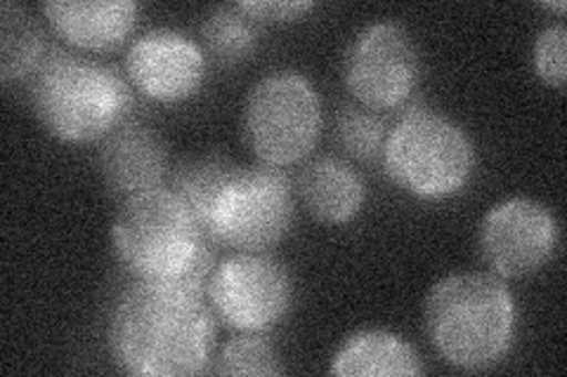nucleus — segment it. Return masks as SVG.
I'll use <instances>...</instances> for the list:
<instances>
[{
	"instance_id": "obj_7",
	"label": "nucleus",
	"mask_w": 567,
	"mask_h": 377,
	"mask_svg": "<svg viewBox=\"0 0 567 377\" xmlns=\"http://www.w3.org/2000/svg\"><path fill=\"white\" fill-rule=\"evenodd\" d=\"M296 220L289 177L270 166H235L204 212V227L235 253H268L287 239Z\"/></svg>"
},
{
	"instance_id": "obj_22",
	"label": "nucleus",
	"mask_w": 567,
	"mask_h": 377,
	"mask_svg": "<svg viewBox=\"0 0 567 377\" xmlns=\"http://www.w3.org/2000/svg\"><path fill=\"white\" fill-rule=\"evenodd\" d=\"M258 24H289L298 22L315 10L312 0H241L237 3Z\"/></svg>"
},
{
	"instance_id": "obj_20",
	"label": "nucleus",
	"mask_w": 567,
	"mask_h": 377,
	"mask_svg": "<svg viewBox=\"0 0 567 377\" xmlns=\"http://www.w3.org/2000/svg\"><path fill=\"white\" fill-rule=\"evenodd\" d=\"M210 373L235 377H268L281 375L284 366L275 345L262 333H241L220 347L213 356Z\"/></svg>"
},
{
	"instance_id": "obj_12",
	"label": "nucleus",
	"mask_w": 567,
	"mask_h": 377,
	"mask_svg": "<svg viewBox=\"0 0 567 377\" xmlns=\"http://www.w3.org/2000/svg\"><path fill=\"white\" fill-rule=\"evenodd\" d=\"M97 164L104 185L126 201L140 191L164 185L168 149L152 125L126 118L102 139Z\"/></svg>"
},
{
	"instance_id": "obj_14",
	"label": "nucleus",
	"mask_w": 567,
	"mask_h": 377,
	"mask_svg": "<svg viewBox=\"0 0 567 377\" xmlns=\"http://www.w3.org/2000/svg\"><path fill=\"white\" fill-rule=\"evenodd\" d=\"M298 196L317 222L350 224L367 203V185L348 160L319 156L300 170Z\"/></svg>"
},
{
	"instance_id": "obj_4",
	"label": "nucleus",
	"mask_w": 567,
	"mask_h": 377,
	"mask_svg": "<svg viewBox=\"0 0 567 377\" xmlns=\"http://www.w3.org/2000/svg\"><path fill=\"white\" fill-rule=\"evenodd\" d=\"M29 100L43 128L66 145L102 142L128 118L133 93L118 69L50 48L29 78Z\"/></svg>"
},
{
	"instance_id": "obj_10",
	"label": "nucleus",
	"mask_w": 567,
	"mask_h": 377,
	"mask_svg": "<svg viewBox=\"0 0 567 377\" xmlns=\"http://www.w3.org/2000/svg\"><path fill=\"white\" fill-rule=\"evenodd\" d=\"M560 227L554 210L527 196L492 206L477 229V248L489 274L502 281L535 276L556 258Z\"/></svg>"
},
{
	"instance_id": "obj_6",
	"label": "nucleus",
	"mask_w": 567,
	"mask_h": 377,
	"mask_svg": "<svg viewBox=\"0 0 567 377\" xmlns=\"http://www.w3.org/2000/svg\"><path fill=\"white\" fill-rule=\"evenodd\" d=\"M322 100L315 83L296 69L262 76L244 104V139L270 168L303 164L322 135Z\"/></svg>"
},
{
	"instance_id": "obj_8",
	"label": "nucleus",
	"mask_w": 567,
	"mask_h": 377,
	"mask_svg": "<svg viewBox=\"0 0 567 377\" xmlns=\"http://www.w3.org/2000/svg\"><path fill=\"white\" fill-rule=\"evenodd\" d=\"M348 93L379 114L410 104L421 83V52L404 24L371 22L354 33L343 57Z\"/></svg>"
},
{
	"instance_id": "obj_9",
	"label": "nucleus",
	"mask_w": 567,
	"mask_h": 377,
	"mask_svg": "<svg viewBox=\"0 0 567 377\" xmlns=\"http://www.w3.org/2000/svg\"><path fill=\"white\" fill-rule=\"evenodd\" d=\"M206 297L227 328L268 333L291 312L293 279L270 253H235L213 269Z\"/></svg>"
},
{
	"instance_id": "obj_17",
	"label": "nucleus",
	"mask_w": 567,
	"mask_h": 377,
	"mask_svg": "<svg viewBox=\"0 0 567 377\" xmlns=\"http://www.w3.org/2000/svg\"><path fill=\"white\" fill-rule=\"evenodd\" d=\"M260 27L239 6L213 8L199 27L202 48L218 66H237L251 60L260 45Z\"/></svg>"
},
{
	"instance_id": "obj_1",
	"label": "nucleus",
	"mask_w": 567,
	"mask_h": 377,
	"mask_svg": "<svg viewBox=\"0 0 567 377\" xmlns=\"http://www.w3.org/2000/svg\"><path fill=\"white\" fill-rule=\"evenodd\" d=\"M106 347L128 375H202L216 356L218 318L197 285L133 281L106 321Z\"/></svg>"
},
{
	"instance_id": "obj_13",
	"label": "nucleus",
	"mask_w": 567,
	"mask_h": 377,
	"mask_svg": "<svg viewBox=\"0 0 567 377\" xmlns=\"http://www.w3.org/2000/svg\"><path fill=\"white\" fill-rule=\"evenodd\" d=\"M43 14L60 39L83 52H112L137 27L135 0H50Z\"/></svg>"
},
{
	"instance_id": "obj_5",
	"label": "nucleus",
	"mask_w": 567,
	"mask_h": 377,
	"mask_svg": "<svg viewBox=\"0 0 567 377\" xmlns=\"http://www.w3.org/2000/svg\"><path fill=\"white\" fill-rule=\"evenodd\" d=\"M475 160L473 139L454 118L412 104L390 123L381 166L412 199L447 201L468 187Z\"/></svg>"
},
{
	"instance_id": "obj_19",
	"label": "nucleus",
	"mask_w": 567,
	"mask_h": 377,
	"mask_svg": "<svg viewBox=\"0 0 567 377\" xmlns=\"http://www.w3.org/2000/svg\"><path fill=\"white\" fill-rule=\"evenodd\" d=\"M235 160L223 154L189 158L173 172L168 187L181 196L199 220H204V212L208 210L213 196L225 185V179L235 170Z\"/></svg>"
},
{
	"instance_id": "obj_21",
	"label": "nucleus",
	"mask_w": 567,
	"mask_h": 377,
	"mask_svg": "<svg viewBox=\"0 0 567 377\" xmlns=\"http://www.w3.org/2000/svg\"><path fill=\"white\" fill-rule=\"evenodd\" d=\"M567 29L563 22L544 27L532 48V62H535V74L548 87H563L567 78Z\"/></svg>"
},
{
	"instance_id": "obj_2",
	"label": "nucleus",
	"mask_w": 567,
	"mask_h": 377,
	"mask_svg": "<svg viewBox=\"0 0 567 377\" xmlns=\"http://www.w3.org/2000/svg\"><path fill=\"white\" fill-rule=\"evenodd\" d=\"M112 245L133 281L189 283L206 291L218 243L168 185L123 201L112 224Z\"/></svg>"
},
{
	"instance_id": "obj_15",
	"label": "nucleus",
	"mask_w": 567,
	"mask_h": 377,
	"mask_svg": "<svg viewBox=\"0 0 567 377\" xmlns=\"http://www.w3.org/2000/svg\"><path fill=\"white\" fill-rule=\"evenodd\" d=\"M331 375L341 377H395L423 375L416 347L390 331H358L331 356Z\"/></svg>"
},
{
	"instance_id": "obj_16",
	"label": "nucleus",
	"mask_w": 567,
	"mask_h": 377,
	"mask_svg": "<svg viewBox=\"0 0 567 377\" xmlns=\"http://www.w3.org/2000/svg\"><path fill=\"white\" fill-rule=\"evenodd\" d=\"M48 52L45 31L24 6H0V78L6 85L31 78Z\"/></svg>"
},
{
	"instance_id": "obj_18",
	"label": "nucleus",
	"mask_w": 567,
	"mask_h": 377,
	"mask_svg": "<svg viewBox=\"0 0 567 377\" xmlns=\"http://www.w3.org/2000/svg\"><path fill=\"white\" fill-rule=\"evenodd\" d=\"M390 123L362 104H346L336 114V142L360 164H381Z\"/></svg>"
},
{
	"instance_id": "obj_3",
	"label": "nucleus",
	"mask_w": 567,
	"mask_h": 377,
	"mask_svg": "<svg viewBox=\"0 0 567 377\" xmlns=\"http://www.w3.org/2000/svg\"><path fill=\"white\" fill-rule=\"evenodd\" d=\"M518 302L494 274L458 272L440 279L423 304V326L442 362L458 370L502 364L518 337Z\"/></svg>"
},
{
	"instance_id": "obj_23",
	"label": "nucleus",
	"mask_w": 567,
	"mask_h": 377,
	"mask_svg": "<svg viewBox=\"0 0 567 377\" xmlns=\"http://www.w3.org/2000/svg\"><path fill=\"white\" fill-rule=\"evenodd\" d=\"M542 8H546V10H556V12H565L567 10V3H563V0H558V3H544Z\"/></svg>"
},
{
	"instance_id": "obj_11",
	"label": "nucleus",
	"mask_w": 567,
	"mask_h": 377,
	"mask_svg": "<svg viewBox=\"0 0 567 377\" xmlns=\"http://www.w3.org/2000/svg\"><path fill=\"white\" fill-rule=\"evenodd\" d=\"M206 64L202 43L171 27L140 33L123 60L128 83L158 104H181L197 95L206 81Z\"/></svg>"
}]
</instances>
